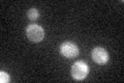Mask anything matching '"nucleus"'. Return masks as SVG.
Listing matches in <instances>:
<instances>
[{
  "label": "nucleus",
  "instance_id": "nucleus-1",
  "mask_svg": "<svg viewBox=\"0 0 124 83\" xmlns=\"http://www.w3.org/2000/svg\"><path fill=\"white\" fill-rule=\"evenodd\" d=\"M26 35L32 43H40L45 37V30L37 24H30L26 28Z\"/></svg>",
  "mask_w": 124,
  "mask_h": 83
},
{
  "label": "nucleus",
  "instance_id": "nucleus-2",
  "mask_svg": "<svg viewBox=\"0 0 124 83\" xmlns=\"http://www.w3.org/2000/svg\"><path fill=\"white\" fill-rule=\"evenodd\" d=\"M71 76L76 80H83L89 74V66L84 61H76L71 66Z\"/></svg>",
  "mask_w": 124,
  "mask_h": 83
},
{
  "label": "nucleus",
  "instance_id": "nucleus-3",
  "mask_svg": "<svg viewBox=\"0 0 124 83\" xmlns=\"http://www.w3.org/2000/svg\"><path fill=\"white\" fill-rule=\"evenodd\" d=\"M60 53L65 58H75L80 53L79 47L71 42H65L60 46Z\"/></svg>",
  "mask_w": 124,
  "mask_h": 83
},
{
  "label": "nucleus",
  "instance_id": "nucleus-4",
  "mask_svg": "<svg viewBox=\"0 0 124 83\" xmlns=\"http://www.w3.org/2000/svg\"><path fill=\"white\" fill-rule=\"evenodd\" d=\"M91 55H92V59L98 65H104L108 60V52L103 48H100V47H96V48L93 49Z\"/></svg>",
  "mask_w": 124,
  "mask_h": 83
},
{
  "label": "nucleus",
  "instance_id": "nucleus-5",
  "mask_svg": "<svg viewBox=\"0 0 124 83\" xmlns=\"http://www.w3.org/2000/svg\"><path fill=\"white\" fill-rule=\"evenodd\" d=\"M27 17H28L31 21H35V20H37L39 18V11H38L36 9L32 7V9H30L28 11H27Z\"/></svg>",
  "mask_w": 124,
  "mask_h": 83
},
{
  "label": "nucleus",
  "instance_id": "nucleus-6",
  "mask_svg": "<svg viewBox=\"0 0 124 83\" xmlns=\"http://www.w3.org/2000/svg\"><path fill=\"white\" fill-rule=\"evenodd\" d=\"M0 82H1V83L9 82V75L7 74L6 72H3V71L0 72Z\"/></svg>",
  "mask_w": 124,
  "mask_h": 83
}]
</instances>
